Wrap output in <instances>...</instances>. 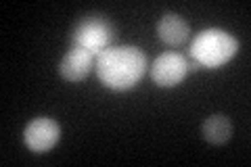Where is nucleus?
Masks as SVG:
<instances>
[{"label": "nucleus", "mask_w": 251, "mask_h": 167, "mask_svg": "<svg viewBox=\"0 0 251 167\" xmlns=\"http://www.w3.org/2000/svg\"><path fill=\"white\" fill-rule=\"evenodd\" d=\"M94 69L100 84L111 90H130L143 79L147 71V57L138 46H109L94 59Z\"/></svg>", "instance_id": "f257e3e1"}, {"label": "nucleus", "mask_w": 251, "mask_h": 167, "mask_svg": "<svg viewBox=\"0 0 251 167\" xmlns=\"http://www.w3.org/2000/svg\"><path fill=\"white\" fill-rule=\"evenodd\" d=\"M239 50V40L232 34L218 27H209L199 31L197 36L193 38L191 44V54L193 61L201 67H222L226 65Z\"/></svg>", "instance_id": "f03ea898"}, {"label": "nucleus", "mask_w": 251, "mask_h": 167, "mask_svg": "<svg viewBox=\"0 0 251 167\" xmlns=\"http://www.w3.org/2000/svg\"><path fill=\"white\" fill-rule=\"evenodd\" d=\"M111 40H113V25L100 15L84 17L72 34L74 46L88 50L94 57H99L103 50H107L111 46Z\"/></svg>", "instance_id": "7ed1b4c3"}, {"label": "nucleus", "mask_w": 251, "mask_h": 167, "mask_svg": "<svg viewBox=\"0 0 251 167\" xmlns=\"http://www.w3.org/2000/svg\"><path fill=\"white\" fill-rule=\"evenodd\" d=\"M191 69V63L180 52H163L153 61L151 79L161 88H174V86L182 84V79L188 75Z\"/></svg>", "instance_id": "20e7f679"}, {"label": "nucleus", "mask_w": 251, "mask_h": 167, "mask_svg": "<svg viewBox=\"0 0 251 167\" xmlns=\"http://www.w3.org/2000/svg\"><path fill=\"white\" fill-rule=\"evenodd\" d=\"M61 140V125L52 117H36L23 130V142L31 153H49Z\"/></svg>", "instance_id": "39448f33"}, {"label": "nucleus", "mask_w": 251, "mask_h": 167, "mask_svg": "<svg viewBox=\"0 0 251 167\" xmlns=\"http://www.w3.org/2000/svg\"><path fill=\"white\" fill-rule=\"evenodd\" d=\"M92 67H94V54H90L84 48H77V46H72L59 63V73L65 82L77 84V82H82V79L88 77Z\"/></svg>", "instance_id": "423d86ee"}, {"label": "nucleus", "mask_w": 251, "mask_h": 167, "mask_svg": "<svg viewBox=\"0 0 251 167\" xmlns=\"http://www.w3.org/2000/svg\"><path fill=\"white\" fill-rule=\"evenodd\" d=\"M157 36L168 46H182L188 40V36H191V27L180 15L166 13L157 21Z\"/></svg>", "instance_id": "0eeeda50"}, {"label": "nucleus", "mask_w": 251, "mask_h": 167, "mask_svg": "<svg viewBox=\"0 0 251 167\" xmlns=\"http://www.w3.org/2000/svg\"><path fill=\"white\" fill-rule=\"evenodd\" d=\"M201 134L209 144H224L232 136V123L226 115H211L203 121Z\"/></svg>", "instance_id": "6e6552de"}]
</instances>
